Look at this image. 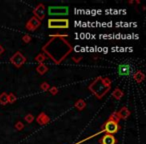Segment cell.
<instances>
[{
    "label": "cell",
    "mask_w": 146,
    "mask_h": 144,
    "mask_svg": "<svg viewBox=\"0 0 146 144\" xmlns=\"http://www.w3.org/2000/svg\"><path fill=\"white\" fill-rule=\"evenodd\" d=\"M69 21L67 19H49V28H68Z\"/></svg>",
    "instance_id": "obj_1"
},
{
    "label": "cell",
    "mask_w": 146,
    "mask_h": 144,
    "mask_svg": "<svg viewBox=\"0 0 146 144\" xmlns=\"http://www.w3.org/2000/svg\"><path fill=\"white\" fill-rule=\"evenodd\" d=\"M48 13L51 16L56 15H67L68 14V7L66 6H50L48 8Z\"/></svg>",
    "instance_id": "obj_2"
},
{
    "label": "cell",
    "mask_w": 146,
    "mask_h": 144,
    "mask_svg": "<svg viewBox=\"0 0 146 144\" xmlns=\"http://www.w3.org/2000/svg\"><path fill=\"white\" fill-rule=\"evenodd\" d=\"M118 128H119V126H118L117 122L113 121V120H109L105 124V130L106 132H108V134L116 133L118 131Z\"/></svg>",
    "instance_id": "obj_3"
},
{
    "label": "cell",
    "mask_w": 146,
    "mask_h": 144,
    "mask_svg": "<svg viewBox=\"0 0 146 144\" xmlns=\"http://www.w3.org/2000/svg\"><path fill=\"white\" fill-rule=\"evenodd\" d=\"M118 73L119 75L126 76L131 73V66L129 64H121L118 67Z\"/></svg>",
    "instance_id": "obj_4"
},
{
    "label": "cell",
    "mask_w": 146,
    "mask_h": 144,
    "mask_svg": "<svg viewBox=\"0 0 146 144\" xmlns=\"http://www.w3.org/2000/svg\"><path fill=\"white\" fill-rule=\"evenodd\" d=\"M115 142H116L115 138H114V136L111 135V134H106L101 139L102 144H115Z\"/></svg>",
    "instance_id": "obj_5"
},
{
    "label": "cell",
    "mask_w": 146,
    "mask_h": 144,
    "mask_svg": "<svg viewBox=\"0 0 146 144\" xmlns=\"http://www.w3.org/2000/svg\"><path fill=\"white\" fill-rule=\"evenodd\" d=\"M7 102H8V96H7L6 93H2L0 95V103L5 105Z\"/></svg>",
    "instance_id": "obj_6"
},
{
    "label": "cell",
    "mask_w": 146,
    "mask_h": 144,
    "mask_svg": "<svg viewBox=\"0 0 146 144\" xmlns=\"http://www.w3.org/2000/svg\"><path fill=\"white\" fill-rule=\"evenodd\" d=\"M113 95H115L116 98H120V96H121V93L119 92V90H116L115 92H113Z\"/></svg>",
    "instance_id": "obj_7"
}]
</instances>
